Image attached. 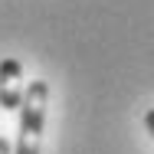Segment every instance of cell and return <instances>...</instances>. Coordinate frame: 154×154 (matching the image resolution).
I'll list each match as a JSON object with an SVG mask.
<instances>
[{
	"mask_svg": "<svg viewBox=\"0 0 154 154\" xmlns=\"http://www.w3.org/2000/svg\"><path fill=\"white\" fill-rule=\"evenodd\" d=\"M46 105H49V82L33 79L20 98V138L13 154H39L43 144V125H46Z\"/></svg>",
	"mask_w": 154,
	"mask_h": 154,
	"instance_id": "1",
	"label": "cell"
},
{
	"mask_svg": "<svg viewBox=\"0 0 154 154\" xmlns=\"http://www.w3.org/2000/svg\"><path fill=\"white\" fill-rule=\"evenodd\" d=\"M0 154H13V148H10V141H7V138H0Z\"/></svg>",
	"mask_w": 154,
	"mask_h": 154,
	"instance_id": "4",
	"label": "cell"
},
{
	"mask_svg": "<svg viewBox=\"0 0 154 154\" xmlns=\"http://www.w3.org/2000/svg\"><path fill=\"white\" fill-rule=\"evenodd\" d=\"M23 89H26L23 85V62L7 56V59L0 62V108H7V112L20 108Z\"/></svg>",
	"mask_w": 154,
	"mask_h": 154,
	"instance_id": "2",
	"label": "cell"
},
{
	"mask_svg": "<svg viewBox=\"0 0 154 154\" xmlns=\"http://www.w3.org/2000/svg\"><path fill=\"white\" fill-rule=\"evenodd\" d=\"M144 128H148V134H151V141H154V108L144 115Z\"/></svg>",
	"mask_w": 154,
	"mask_h": 154,
	"instance_id": "3",
	"label": "cell"
}]
</instances>
